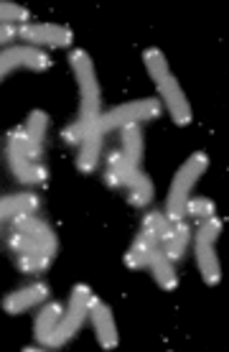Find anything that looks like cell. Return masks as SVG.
<instances>
[{"instance_id":"cell-8","label":"cell","mask_w":229,"mask_h":352,"mask_svg":"<svg viewBox=\"0 0 229 352\" xmlns=\"http://www.w3.org/2000/svg\"><path fill=\"white\" fill-rule=\"evenodd\" d=\"M158 95L163 97V102H166L173 123L176 125L191 123V105H189V100H186L184 89L176 82V77H166L163 82H158Z\"/></svg>"},{"instance_id":"cell-14","label":"cell","mask_w":229,"mask_h":352,"mask_svg":"<svg viewBox=\"0 0 229 352\" xmlns=\"http://www.w3.org/2000/svg\"><path fill=\"white\" fill-rule=\"evenodd\" d=\"M99 151H102V133L95 128L87 133V138L80 143V156H77V168L82 174H92L99 164Z\"/></svg>"},{"instance_id":"cell-1","label":"cell","mask_w":229,"mask_h":352,"mask_svg":"<svg viewBox=\"0 0 229 352\" xmlns=\"http://www.w3.org/2000/svg\"><path fill=\"white\" fill-rule=\"evenodd\" d=\"M206 166H209V156H206V153H194L184 166L178 168L176 179H173V184H171V192H168V202H166V217L171 222H184L191 186L199 182V176H204Z\"/></svg>"},{"instance_id":"cell-12","label":"cell","mask_w":229,"mask_h":352,"mask_svg":"<svg viewBox=\"0 0 229 352\" xmlns=\"http://www.w3.org/2000/svg\"><path fill=\"white\" fill-rule=\"evenodd\" d=\"M160 248V243L153 235H150L148 230H143L138 240L132 243V248L128 250V256H125V265L132 268V271H138V268H148V261L153 258V253Z\"/></svg>"},{"instance_id":"cell-22","label":"cell","mask_w":229,"mask_h":352,"mask_svg":"<svg viewBox=\"0 0 229 352\" xmlns=\"http://www.w3.org/2000/svg\"><path fill=\"white\" fill-rule=\"evenodd\" d=\"M128 189H130V204L132 207H145L153 199V184L150 179L143 171H135L128 182Z\"/></svg>"},{"instance_id":"cell-5","label":"cell","mask_w":229,"mask_h":352,"mask_svg":"<svg viewBox=\"0 0 229 352\" xmlns=\"http://www.w3.org/2000/svg\"><path fill=\"white\" fill-rule=\"evenodd\" d=\"M8 161L18 182H23V184H44L46 182V168L28 156L26 131H13L8 135Z\"/></svg>"},{"instance_id":"cell-9","label":"cell","mask_w":229,"mask_h":352,"mask_svg":"<svg viewBox=\"0 0 229 352\" xmlns=\"http://www.w3.org/2000/svg\"><path fill=\"white\" fill-rule=\"evenodd\" d=\"M89 319H92V324H95V335H97V342L102 350H114L117 347V327H114V319H112V311L107 304L95 296L92 301V307H89Z\"/></svg>"},{"instance_id":"cell-7","label":"cell","mask_w":229,"mask_h":352,"mask_svg":"<svg viewBox=\"0 0 229 352\" xmlns=\"http://www.w3.org/2000/svg\"><path fill=\"white\" fill-rule=\"evenodd\" d=\"M16 31L23 41H31V44H38V46H69L71 38H74L71 28L53 26V23H36V26L23 23Z\"/></svg>"},{"instance_id":"cell-26","label":"cell","mask_w":229,"mask_h":352,"mask_svg":"<svg viewBox=\"0 0 229 352\" xmlns=\"http://www.w3.org/2000/svg\"><path fill=\"white\" fill-rule=\"evenodd\" d=\"M51 263V256H46V253H28V256H18V265H21V271L26 273H38L49 268Z\"/></svg>"},{"instance_id":"cell-25","label":"cell","mask_w":229,"mask_h":352,"mask_svg":"<svg viewBox=\"0 0 229 352\" xmlns=\"http://www.w3.org/2000/svg\"><path fill=\"white\" fill-rule=\"evenodd\" d=\"M31 16L23 6H16V3H8V0H0V26H10V23H21Z\"/></svg>"},{"instance_id":"cell-10","label":"cell","mask_w":229,"mask_h":352,"mask_svg":"<svg viewBox=\"0 0 229 352\" xmlns=\"http://www.w3.org/2000/svg\"><path fill=\"white\" fill-rule=\"evenodd\" d=\"M13 230L21 232V235H28L31 240H36L38 245L44 248L46 253H56V238H53V230L41 222L38 217H31V214H18L16 222H13Z\"/></svg>"},{"instance_id":"cell-2","label":"cell","mask_w":229,"mask_h":352,"mask_svg":"<svg viewBox=\"0 0 229 352\" xmlns=\"http://www.w3.org/2000/svg\"><path fill=\"white\" fill-rule=\"evenodd\" d=\"M163 113L158 100H135V102H128V105H120L110 110V113H99L95 118L92 128L97 133H107L114 131V128H128V125H138L143 120H156L158 115Z\"/></svg>"},{"instance_id":"cell-29","label":"cell","mask_w":229,"mask_h":352,"mask_svg":"<svg viewBox=\"0 0 229 352\" xmlns=\"http://www.w3.org/2000/svg\"><path fill=\"white\" fill-rule=\"evenodd\" d=\"M92 131V125L89 123H82V120H77L74 125H69L67 131H64V138H67V143H82L84 138H87V133Z\"/></svg>"},{"instance_id":"cell-16","label":"cell","mask_w":229,"mask_h":352,"mask_svg":"<svg viewBox=\"0 0 229 352\" xmlns=\"http://www.w3.org/2000/svg\"><path fill=\"white\" fill-rule=\"evenodd\" d=\"M148 268L153 271V278H156V283H158L163 291H173L178 286V278H176L173 265H171V258H168L160 248L153 253V258L148 261Z\"/></svg>"},{"instance_id":"cell-11","label":"cell","mask_w":229,"mask_h":352,"mask_svg":"<svg viewBox=\"0 0 229 352\" xmlns=\"http://www.w3.org/2000/svg\"><path fill=\"white\" fill-rule=\"evenodd\" d=\"M46 296H49V286H46V283H31L26 289L13 291L8 299L3 301V309H5L8 314H21V311H26V309L41 304Z\"/></svg>"},{"instance_id":"cell-15","label":"cell","mask_w":229,"mask_h":352,"mask_svg":"<svg viewBox=\"0 0 229 352\" xmlns=\"http://www.w3.org/2000/svg\"><path fill=\"white\" fill-rule=\"evenodd\" d=\"M46 125H49V118H46V113H41V110H34V113H31V118H28V125H26L28 156H31L34 161L41 156V148H44Z\"/></svg>"},{"instance_id":"cell-23","label":"cell","mask_w":229,"mask_h":352,"mask_svg":"<svg viewBox=\"0 0 229 352\" xmlns=\"http://www.w3.org/2000/svg\"><path fill=\"white\" fill-rule=\"evenodd\" d=\"M143 62H145V69H148V74L156 80V85H158V82H163L166 77H171L166 56H163L158 49H148V52L143 54Z\"/></svg>"},{"instance_id":"cell-18","label":"cell","mask_w":229,"mask_h":352,"mask_svg":"<svg viewBox=\"0 0 229 352\" xmlns=\"http://www.w3.org/2000/svg\"><path fill=\"white\" fill-rule=\"evenodd\" d=\"M141 168L130 166V161L123 156V151H114L110 161H107V184L110 186H128L130 176Z\"/></svg>"},{"instance_id":"cell-19","label":"cell","mask_w":229,"mask_h":352,"mask_svg":"<svg viewBox=\"0 0 229 352\" xmlns=\"http://www.w3.org/2000/svg\"><path fill=\"white\" fill-rule=\"evenodd\" d=\"M38 210V197L34 194H13L0 199V220L3 217H18V214H31Z\"/></svg>"},{"instance_id":"cell-3","label":"cell","mask_w":229,"mask_h":352,"mask_svg":"<svg viewBox=\"0 0 229 352\" xmlns=\"http://www.w3.org/2000/svg\"><path fill=\"white\" fill-rule=\"evenodd\" d=\"M69 64L71 72L77 77V85H80V95H82V123H95V118L99 115V85H97V74H95V67H92V59H89L87 52H71L69 54Z\"/></svg>"},{"instance_id":"cell-30","label":"cell","mask_w":229,"mask_h":352,"mask_svg":"<svg viewBox=\"0 0 229 352\" xmlns=\"http://www.w3.org/2000/svg\"><path fill=\"white\" fill-rule=\"evenodd\" d=\"M18 31L13 26H0V44H8L10 38H16Z\"/></svg>"},{"instance_id":"cell-20","label":"cell","mask_w":229,"mask_h":352,"mask_svg":"<svg viewBox=\"0 0 229 352\" xmlns=\"http://www.w3.org/2000/svg\"><path fill=\"white\" fill-rule=\"evenodd\" d=\"M123 131V156L130 161V166L141 168L143 159V133L138 125H128V128H120Z\"/></svg>"},{"instance_id":"cell-21","label":"cell","mask_w":229,"mask_h":352,"mask_svg":"<svg viewBox=\"0 0 229 352\" xmlns=\"http://www.w3.org/2000/svg\"><path fill=\"white\" fill-rule=\"evenodd\" d=\"M186 245H189V228H186L184 222H173L171 235L163 240V253H166L171 261H178V258H184Z\"/></svg>"},{"instance_id":"cell-6","label":"cell","mask_w":229,"mask_h":352,"mask_svg":"<svg viewBox=\"0 0 229 352\" xmlns=\"http://www.w3.org/2000/svg\"><path fill=\"white\" fill-rule=\"evenodd\" d=\"M18 67H26V69H49L51 59L41 49H31V46H16V49L0 52V80L8 72L18 69Z\"/></svg>"},{"instance_id":"cell-4","label":"cell","mask_w":229,"mask_h":352,"mask_svg":"<svg viewBox=\"0 0 229 352\" xmlns=\"http://www.w3.org/2000/svg\"><path fill=\"white\" fill-rule=\"evenodd\" d=\"M92 291L87 286H74V294H71V301H69V309H67V314L59 319V324L53 329L51 340H49V347H59V344L69 342L71 337L80 332L82 322L89 317V307H92Z\"/></svg>"},{"instance_id":"cell-17","label":"cell","mask_w":229,"mask_h":352,"mask_svg":"<svg viewBox=\"0 0 229 352\" xmlns=\"http://www.w3.org/2000/svg\"><path fill=\"white\" fill-rule=\"evenodd\" d=\"M59 319H62V307L59 304H46L41 309V314L36 317V324H34V335L38 340V344H46L49 347V340H51L53 329L59 324Z\"/></svg>"},{"instance_id":"cell-13","label":"cell","mask_w":229,"mask_h":352,"mask_svg":"<svg viewBox=\"0 0 229 352\" xmlns=\"http://www.w3.org/2000/svg\"><path fill=\"white\" fill-rule=\"evenodd\" d=\"M196 261H199V271H202L204 283L206 286H217L221 278V271H219L217 253H214V243L196 240Z\"/></svg>"},{"instance_id":"cell-24","label":"cell","mask_w":229,"mask_h":352,"mask_svg":"<svg viewBox=\"0 0 229 352\" xmlns=\"http://www.w3.org/2000/svg\"><path fill=\"white\" fill-rule=\"evenodd\" d=\"M143 230H148L150 235L158 240V243H163V240L171 235V230H173V222L168 220L166 214H160V212H153V214H148V217H145V225H143Z\"/></svg>"},{"instance_id":"cell-27","label":"cell","mask_w":229,"mask_h":352,"mask_svg":"<svg viewBox=\"0 0 229 352\" xmlns=\"http://www.w3.org/2000/svg\"><path fill=\"white\" fill-rule=\"evenodd\" d=\"M10 248L16 250L18 256H28V253H46L44 248L38 245L36 240H31L28 235H21V232H13V238H10ZM46 256H51V253H46Z\"/></svg>"},{"instance_id":"cell-28","label":"cell","mask_w":229,"mask_h":352,"mask_svg":"<svg viewBox=\"0 0 229 352\" xmlns=\"http://www.w3.org/2000/svg\"><path fill=\"white\" fill-rule=\"evenodd\" d=\"M186 214H194V217H199V220H209V217H214V202H209V199H204V197H199V199H189V204H186Z\"/></svg>"}]
</instances>
